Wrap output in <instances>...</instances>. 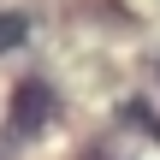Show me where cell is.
Returning <instances> with one entry per match:
<instances>
[{
	"label": "cell",
	"instance_id": "obj_1",
	"mask_svg": "<svg viewBox=\"0 0 160 160\" xmlns=\"http://www.w3.org/2000/svg\"><path fill=\"white\" fill-rule=\"evenodd\" d=\"M48 119H53V89H48L42 77H24V83L12 89V119H6V131H12V137H36Z\"/></svg>",
	"mask_w": 160,
	"mask_h": 160
},
{
	"label": "cell",
	"instance_id": "obj_2",
	"mask_svg": "<svg viewBox=\"0 0 160 160\" xmlns=\"http://www.w3.org/2000/svg\"><path fill=\"white\" fill-rule=\"evenodd\" d=\"M24 36H30V24H24L18 12H0V53H12V48H24Z\"/></svg>",
	"mask_w": 160,
	"mask_h": 160
}]
</instances>
